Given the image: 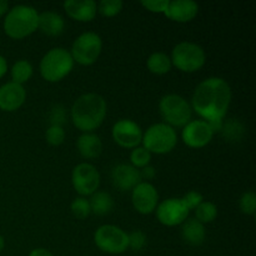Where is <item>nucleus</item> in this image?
Segmentation results:
<instances>
[{"label": "nucleus", "mask_w": 256, "mask_h": 256, "mask_svg": "<svg viewBox=\"0 0 256 256\" xmlns=\"http://www.w3.org/2000/svg\"><path fill=\"white\" fill-rule=\"evenodd\" d=\"M232 88L224 78L210 76L196 85L190 105L202 120H222L232 102Z\"/></svg>", "instance_id": "nucleus-1"}, {"label": "nucleus", "mask_w": 256, "mask_h": 256, "mask_svg": "<svg viewBox=\"0 0 256 256\" xmlns=\"http://www.w3.org/2000/svg\"><path fill=\"white\" fill-rule=\"evenodd\" d=\"M106 102L96 92H85L72 104L70 115L72 124L82 132H94L106 116Z\"/></svg>", "instance_id": "nucleus-2"}, {"label": "nucleus", "mask_w": 256, "mask_h": 256, "mask_svg": "<svg viewBox=\"0 0 256 256\" xmlns=\"http://www.w3.org/2000/svg\"><path fill=\"white\" fill-rule=\"evenodd\" d=\"M39 12L32 5L19 4L8 10L4 32L12 39H22L38 29Z\"/></svg>", "instance_id": "nucleus-3"}, {"label": "nucleus", "mask_w": 256, "mask_h": 256, "mask_svg": "<svg viewBox=\"0 0 256 256\" xmlns=\"http://www.w3.org/2000/svg\"><path fill=\"white\" fill-rule=\"evenodd\" d=\"M74 62V59L68 49L62 46L52 48L40 60V74L50 82H60L72 72Z\"/></svg>", "instance_id": "nucleus-4"}, {"label": "nucleus", "mask_w": 256, "mask_h": 256, "mask_svg": "<svg viewBox=\"0 0 256 256\" xmlns=\"http://www.w3.org/2000/svg\"><path fill=\"white\" fill-rule=\"evenodd\" d=\"M142 146L150 152L166 154L178 142L176 130L165 122H155L142 132Z\"/></svg>", "instance_id": "nucleus-5"}, {"label": "nucleus", "mask_w": 256, "mask_h": 256, "mask_svg": "<svg viewBox=\"0 0 256 256\" xmlns=\"http://www.w3.org/2000/svg\"><path fill=\"white\" fill-rule=\"evenodd\" d=\"M159 110L165 124L172 128H182L192 120V105L179 94L164 95L159 102Z\"/></svg>", "instance_id": "nucleus-6"}, {"label": "nucleus", "mask_w": 256, "mask_h": 256, "mask_svg": "<svg viewBox=\"0 0 256 256\" xmlns=\"http://www.w3.org/2000/svg\"><path fill=\"white\" fill-rule=\"evenodd\" d=\"M172 64L185 72H194L202 69L206 62L205 50L192 42H180L172 48Z\"/></svg>", "instance_id": "nucleus-7"}, {"label": "nucleus", "mask_w": 256, "mask_h": 256, "mask_svg": "<svg viewBox=\"0 0 256 256\" xmlns=\"http://www.w3.org/2000/svg\"><path fill=\"white\" fill-rule=\"evenodd\" d=\"M102 49V36L95 32H84L76 36L69 52L74 62L82 65H92L96 62Z\"/></svg>", "instance_id": "nucleus-8"}, {"label": "nucleus", "mask_w": 256, "mask_h": 256, "mask_svg": "<svg viewBox=\"0 0 256 256\" xmlns=\"http://www.w3.org/2000/svg\"><path fill=\"white\" fill-rule=\"evenodd\" d=\"M95 245L108 254H122L128 249V232L116 225L105 224L94 232Z\"/></svg>", "instance_id": "nucleus-9"}, {"label": "nucleus", "mask_w": 256, "mask_h": 256, "mask_svg": "<svg viewBox=\"0 0 256 256\" xmlns=\"http://www.w3.org/2000/svg\"><path fill=\"white\" fill-rule=\"evenodd\" d=\"M72 182L82 196L94 194L100 185L99 170L90 162H80L72 169Z\"/></svg>", "instance_id": "nucleus-10"}, {"label": "nucleus", "mask_w": 256, "mask_h": 256, "mask_svg": "<svg viewBox=\"0 0 256 256\" xmlns=\"http://www.w3.org/2000/svg\"><path fill=\"white\" fill-rule=\"evenodd\" d=\"M156 218L162 225L176 226L182 225L189 216L190 210L185 206L182 198H169L156 206Z\"/></svg>", "instance_id": "nucleus-11"}, {"label": "nucleus", "mask_w": 256, "mask_h": 256, "mask_svg": "<svg viewBox=\"0 0 256 256\" xmlns=\"http://www.w3.org/2000/svg\"><path fill=\"white\" fill-rule=\"evenodd\" d=\"M112 139L120 146L134 149L142 140V130L136 122L132 119H119L112 129Z\"/></svg>", "instance_id": "nucleus-12"}, {"label": "nucleus", "mask_w": 256, "mask_h": 256, "mask_svg": "<svg viewBox=\"0 0 256 256\" xmlns=\"http://www.w3.org/2000/svg\"><path fill=\"white\" fill-rule=\"evenodd\" d=\"M132 202L140 214H150L159 204L158 189L149 182H140L132 190Z\"/></svg>", "instance_id": "nucleus-13"}, {"label": "nucleus", "mask_w": 256, "mask_h": 256, "mask_svg": "<svg viewBox=\"0 0 256 256\" xmlns=\"http://www.w3.org/2000/svg\"><path fill=\"white\" fill-rule=\"evenodd\" d=\"M214 136V132L206 120H190L182 126V142L190 148H202L209 144Z\"/></svg>", "instance_id": "nucleus-14"}, {"label": "nucleus", "mask_w": 256, "mask_h": 256, "mask_svg": "<svg viewBox=\"0 0 256 256\" xmlns=\"http://www.w3.org/2000/svg\"><path fill=\"white\" fill-rule=\"evenodd\" d=\"M110 176H112L114 186L122 192L132 190L142 182L140 170L132 166V164H125V162H120V164L112 166Z\"/></svg>", "instance_id": "nucleus-15"}, {"label": "nucleus", "mask_w": 256, "mask_h": 256, "mask_svg": "<svg viewBox=\"0 0 256 256\" xmlns=\"http://www.w3.org/2000/svg\"><path fill=\"white\" fill-rule=\"evenodd\" d=\"M26 99V90L20 84L8 82L0 86V109L5 112H14L24 104Z\"/></svg>", "instance_id": "nucleus-16"}, {"label": "nucleus", "mask_w": 256, "mask_h": 256, "mask_svg": "<svg viewBox=\"0 0 256 256\" xmlns=\"http://www.w3.org/2000/svg\"><path fill=\"white\" fill-rule=\"evenodd\" d=\"M199 12V4L194 0H169L164 14L178 22H186Z\"/></svg>", "instance_id": "nucleus-17"}, {"label": "nucleus", "mask_w": 256, "mask_h": 256, "mask_svg": "<svg viewBox=\"0 0 256 256\" xmlns=\"http://www.w3.org/2000/svg\"><path fill=\"white\" fill-rule=\"evenodd\" d=\"M62 5L68 15L78 22H90L98 12L94 0H66Z\"/></svg>", "instance_id": "nucleus-18"}, {"label": "nucleus", "mask_w": 256, "mask_h": 256, "mask_svg": "<svg viewBox=\"0 0 256 256\" xmlns=\"http://www.w3.org/2000/svg\"><path fill=\"white\" fill-rule=\"evenodd\" d=\"M38 29L49 36H58L65 29V20L59 12L52 10H45L39 12Z\"/></svg>", "instance_id": "nucleus-19"}, {"label": "nucleus", "mask_w": 256, "mask_h": 256, "mask_svg": "<svg viewBox=\"0 0 256 256\" xmlns=\"http://www.w3.org/2000/svg\"><path fill=\"white\" fill-rule=\"evenodd\" d=\"M78 152L85 159L98 158L102 152V142L95 132H82L76 140Z\"/></svg>", "instance_id": "nucleus-20"}, {"label": "nucleus", "mask_w": 256, "mask_h": 256, "mask_svg": "<svg viewBox=\"0 0 256 256\" xmlns=\"http://www.w3.org/2000/svg\"><path fill=\"white\" fill-rule=\"evenodd\" d=\"M182 236L185 242L192 246H199L206 238L204 224L198 222L195 218H188L182 224Z\"/></svg>", "instance_id": "nucleus-21"}, {"label": "nucleus", "mask_w": 256, "mask_h": 256, "mask_svg": "<svg viewBox=\"0 0 256 256\" xmlns=\"http://www.w3.org/2000/svg\"><path fill=\"white\" fill-rule=\"evenodd\" d=\"M90 209L96 215H106L114 208V199L106 192H95L90 195Z\"/></svg>", "instance_id": "nucleus-22"}, {"label": "nucleus", "mask_w": 256, "mask_h": 256, "mask_svg": "<svg viewBox=\"0 0 256 256\" xmlns=\"http://www.w3.org/2000/svg\"><path fill=\"white\" fill-rule=\"evenodd\" d=\"M172 59L166 52H155L149 55L146 60V66L152 74H166L172 69Z\"/></svg>", "instance_id": "nucleus-23"}, {"label": "nucleus", "mask_w": 256, "mask_h": 256, "mask_svg": "<svg viewBox=\"0 0 256 256\" xmlns=\"http://www.w3.org/2000/svg\"><path fill=\"white\" fill-rule=\"evenodd\" d=\"M34 68L32 62L26 59H20L12 64L10 74H12V82L22 85L32 78Z\"/></svg>", "instance_id": "nucleus-24"}, {"label": "nucleus", "mask_w": 256, "mask_h": 256, "mask_svg": "<svg viewBox=\"0 0 256 256\" xmlns=\"http://www.w3.org/2000/svg\"><path fill=\"white\" fill-rule=\"evenodd\" d=\"M218 216V208L212 202H202L199 206L195 209V219L202 224H209L214 222Z\"/></svg>", "instance_id": "nucleus-25"}, {"label": "nucleus", "mask_w": 256, "mask_h": 256, "mask_svg": "<svg viewBox=\"0 0 256 256\" xmlns=\"http://www.w3.org/2000/svg\"><path fill=\"white\" fill-rule=\"evenodd\" d=\"M150 160H152V152L145 149L144 146L134 148L130 152V162L136 169H142V168L149 165Z\"/></svg>", "instance_id": "nucleus-26"}, {"label": "nucleus", "mask_w": 256, "mask_h": 256, "mask_svg": "<svg viewBox=\"0 0 256 256\" xmlns=\"http://www.w3.org/2000/svg\"><path fill=\"white\" fill-rule=\"evenodd\" d=\"M70 210H72V215L78 219H85L92 214V209H90L89 199L85 196L75 198L70 204Z\"/></svg>", "instance_id": "nucleus-27"}, {"label": "nucleus", "mask_w": 256, "mask_h": 256, "mask_svg": "<svg viewBox=\"0 0 256 256\" xmlns=\"http://www.w3.org/2000/svg\"><path fill=\"white\" fill-rule=\"evenodd\" d=\"M96 6L98 12L104 16H114L122 12L124 2L122 0H102Z\"/></svg>", "instance_id": "nucleus-28"}, {"label": "nucleus", "mask_w": 256, "mask_h": 256, "mask_svg": "<svg viewBox=\"0 0 256 256\" xmlns=\"http://www.w3.org/2000/svg\"><path fill=\"white\" fill-rule=\"evenodd\" d=\"M146 234L142 230H134L130 234H128V249H132L134 252H140L146 245Z\"/></svg>", "instance_id": "nucleus-29"}, {"label": "nucleus", "mask_w": 256, "mask_h": 256, "mask_svg": "<svg viewBox=\"0 0 256 256\" xmlns=\"http://www.w3.org/2000/svg\"><path fill=\"white\" fill-rule=\"evenodd\" d=\"M45 139L50 145H60L65 140V130L60 125H50L45 132Z\"/></svg>", "instance_id": "nucleus-30"}, {"label": "nucleus", "mask_w": 256, "mask_h": 256, "mask_svg": "<svg viewBox=\"0 0 256 256\" xmlns=\"http://www.w3.org/2000/svg\"><path fill=\"white\" fill-rule=\"evenodd\" d=\"M239 206L244 214L254 215L256 210V195L254 192H245L239 199Z\"/></svg>", "instance_id": "nucleus-31"}, {"label": "nucleus", "mask_w": 256, "mask_h": 256, "mask_svg": "<svg viewBox=\"0 0 256 256\" xmlns=\"http://www.w3.org/2000/svg\"><path fill=\"white\" fill-rule=\"evenodd\" d=\"M182 200L188 209L194 210L204 202V196H202V192H196V190H190L182 198Z\"/></svg>", "instance_id": "nucleus-32"}, {"label": "nucleus", "mask_w": 256, "mask_h": 256, "mask_svg": "<svg viewBox=\"0 0 256 256\" xmlns=\"http://www.w3.org/2000/svg\"><path fill=\"white\" fill-rule=\"evenodd\" d=\"M238 130H240V132H242L244 130V128H242V125L240 124L239 122H236L235 119H230V122H224V125H222V132H224V136L225 138H229V139H240V136L238 135Z\"/></svg>", "instance_id": "nucleus-33"}, {"label": "nucleus", "mask_w": 256, "mask_h": 256, "mask_svg": "<svg viewBox=\"0 0 256 256\" xmlns=\"http://www.w3.org/2000/svg\"><path fill=\"white\" fill-rule=\"evenodd\" d=\"M169 0H142V5L152 12H164Z\"/></svg>", "instance_id": "nucleus-34"}, {"label": "nucleus", "mask_w": 256, "mask_h": 256, "mask_svg": "<svg viewBox=\"0 0 256 256\" xmlns=\"http://www.w3.org/2000/svg\"><path fill=\"white\" fill-rule=\"evenodd\" d=\"M140 170V175H142V180L145 179V180H152V178L155 176V174H156V170H155L154 166H152V165H146V166L142 168Z\"/></svg>", "instance_id": "nucleus-35"}, {"label": "nucleus", "mask_w": 256, "mask_h": 256, "mask_svg": "<svg viewBox=\"0 0 256 256\" xmlns=\"http://www.w3.org/2000/svg\"><path fill=\"white\" fill-rule=\"evenodd\" d=\"M28 256H54L50 250L45 249V248H36V249L32 250Z\"/></svg>", "instance_id": "nucleus-36"}, {"label": "nucleus", "mask_w": 256, "mask_h": 256, "mask_svg": "<svg viewBox=\"0 0 256 256\" xmlns=\"http://www.w3.org/2000/svg\"><path fill=\"white\" fill-rule=\"evenodd\" d=\"M8 72V62L2 55H0V78L4 76Z\"/></svg>", "instance_id": "nucleus-37"}, {"label": "nucleus", "mask_w": 256, "mask_h": 256, "mask_svg": "<svg viewBox=\"0 0 256 256\" xmlns=\"http://www.w3.org/2000/svg\"><path fill=\"white\" fill-rule=\"evenodd\" d=\"M9 10V2L6 0H0V16L8 12Z\"/></svg>", "instance_id": "nucleus-38"}, {"label": "nucleus", "mask_w": 256, "mask_h": 256, "mask_svg": "<svg viewBox=\"0 0 256 256\" xmlns=\"http://www.w3.org/2000/svg\"><path fill=\"white\" fill-rule=\"evenodd\" d=\"M4 246H5V240H4V238H2V235H0V252H2Z\"/></svg>", "instance_id": "nucleus-39"}]
</instances>
